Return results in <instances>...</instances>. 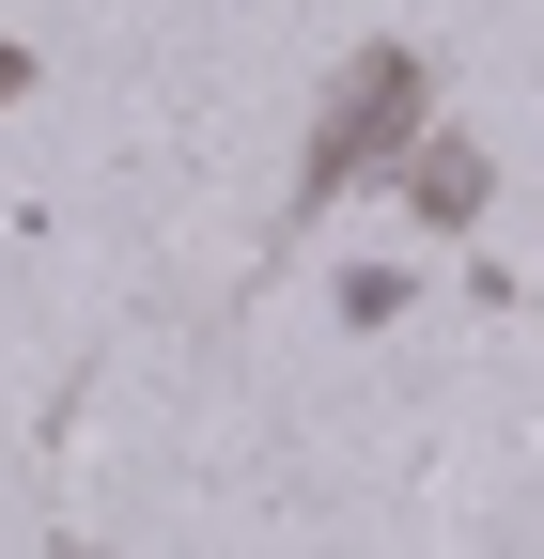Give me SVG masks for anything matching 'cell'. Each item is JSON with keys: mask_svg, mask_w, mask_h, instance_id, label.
<instances>
[{"mask_svg": "<svg viewBox=\"0 0 544 559\" xmlns=\"http://www.w3.org/2000/svg\"><path fill=\"white\" fill-rule=\"evenodd\" d=\"M389 202H404V218H421V234H483V202H498V171H483V140H451V124H421V140H404V156H389Z\"/></svg>", "mask_w": 544, "mask_h": 559, "instance_id": "7a4b0ae2", "label": "cell"}, {"mask_svg": "<svg viewBox=\"0 0 544 559\" xmlns=\"http://www.w3.org/2000/svg\"><path fill=\"white\" fill-rule=\"evenodd\" d=\"M16 94H32V47H0V109H16Z\"/></svg>", "mask_w": 544, "mask_h": 559, "instance_id": "3957f363", "label": "cell"}, {"mask_svg": "<svg viewBox=\"0 0 544 559\" xmlns=\"http://www.w3.org/2000/svg\"><path fill=\"white\" fill-rule=\"evenodd\" d=\"M421 109H436V62H421V47H358L343 94H327V124H311V156H296V218L343 202L358 171H389L404 140H421Z\"/></svg>", "mask_w": 544, "mask_h": 559, "instance_id": "6da1fadb", "label": "cell"}]
</instances>
